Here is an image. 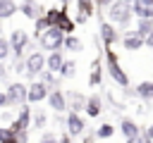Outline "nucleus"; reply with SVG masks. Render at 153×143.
Listing matches in <instances>:
<instances>
[{"mask_svg": "<svg viewBox=\"0 0 153 143\" xmlns=\"http://www.w3.org/2000/svg\"><path fill=\"white\" fill-rule=\"evenodd\" d=\"M0 107H7V98H5V91H0Z\"/></svg>", "mask_w": 153, "mask_h": 143, "instance_id": "41", "label": "nucleus"}, {"mask_svg": "<svg viewBox=\"0 0 153 143\" xmlns=\"http://www.w3.org/2000/svg\"><path fill=\"white\" fill-rule=\"evenodd\" d=\"M115 131H117V129H115V126H112L110 122H103V124H100V126H98V129H96L93 133H96V138L105 141V138H112V136H115Z\"/></svg>", "mask_w": 153, "mask_h": 143, "instance_id": "27", "label": "nucleus"}, {"mask_svg": "<svg viewBox=\"0 0 153 143\" xmlns=\"http://www.w3.org/2000/svg\"><path fill=\"white\" fill-rule=\"evenodd\" d=\"M45 100H48V105H50V110H53L55 114H65V112H67V98H65V91H60V88H50Z\"/></svg>", "mask_w": 153, "mask_h": 143, "instance_id": "12", "label": "nucleus"}, {"mask_svg": "<svg viewBox=\"0 0 153 143\" xmlns=\"http://www.w3.org/2000/svg\"><path fill=\"white\" fill-rule=\"evenodd\" d=\"M65 131H67L72 138L84 136V133H86V119H84L79 112H67V117H65Z\"/></svg>", "mask_w": 153, "mask_h": 143, "instance_id": "7", "label": "nucleus"}, {"mask_svg": "<svg viewBox=\"0 0 153 143\" xmlns=\"http://www.w3.org/2000/svg\"><path fill=\"white\" fill-rule=\"evenodd\" d=\"M0 31H2V19H0Z\"/></svg>", "mask_w": 153, "mask_h": 143, "instance_id": "46", "label": "nucleus"}, {"mask_svg": "<svg viewBox=\"0 0 153 143\" xmlns=\"http://www.w3.org/2000/svg\"><path fill=\"white\" fill-rule=\"evenodd\" d=\"M84 112H86V117H100V112H103V98L98 95V93H93V95H86V107H84Z\"/></svg>", "mask_w": 153, "mask_h": 143, "instance_id": "16", "label": "nucleus"}, {"mask_svg": "<svg viewBox=\"0 0 153 143\" xmlns=\"http://www.w3.org/2000/svg\"><path fill=\"white\" fill-rule=\"evenodd\" d=\"M120 43H122V48H124V50H129V52H139L141 48H146V45H143V38H141L134 29H129V31L120 33Z\"/></svg>", "mask_w": 153, "mask_h": 143, "instance_id": "11", "label": "nucleus"}, {"mask_svg": "<svg viewBox=\"0 0 153 143\" xmlns=\"http://www.w3.org/2000/svg\"><path fill=\"white\" fill-rule=\"evenodd\" d=\"M45 124H48V114H45V112L31 114V126H33V129H45Z\"/></svg>", "mask_w": 153, "mask_h": 143, "instance_id": "29", "label": "nucleus"}, {"mask_svg": "<svg viewBox=\"0 0 153 143\" xmlns=\"http://www.w3.org/2000/svg\"><path fill=\"white\" fill-rule=\"evenodd\" d=\"M43 17H45L48 26H55V24H57V17H60V7H48Z\"/></svg>", "mask_w": 153, "mask_h": 143, "instance_id": "30", "label": "nucleus"}, {"mask_svg": "<svg viewBox=\"0 0 153 143\" xmlns=\"http://www.w3.org/2000/svg\"><path fill=\"white\" fill-rule=\"evenodd\" d=\"M76 2V14H84L86 19L96 14V0H74Z\"/></svg>", "mask_w": 153, "mask_h": 143, "instance_id": "23", "label": "nucleus"}, {"mask_svg": "<svg viewBox=\"0 0 153 143\" xmlns=\"http://www.w3.org/2000/svg\"><path fill=\"white\" fill-rule=\"evenodd\" d=\"M62 50H67V52H81L84 50V43H81V38L76 33H67L65 36V43H62Z\"/></svg>", "mask_w": 153, "mask_h": 143, "instance_id": "21", "label": "nucleus"}, {"mask_svg": "<svg viewBox=\"0 0 153 143\" xmlns=\"http://www.w3.org/2000/svg\"><path fill=\"white\" fill-rule=\"evenodd\" d=\"M120 133L124 136V141H131V138H136V136L141 133V126H139L134 119L122 117V119H120Z\"/></svg>", "mask_w": 153, "mask_h": 143, "instance_id": "15", "label": "nucleus"}, {"mask_svg": "<svg viewBox=\"0 0 153 143\" xmlns=\"http://www.w3.org/2000/svg\"><path fill=\"white\" fill-rule=\"evenodd\" d=\"M103 83V62L96 57L93 62H91V74H88V86L91 88H96V86H100Z\"/></svg>", "mask_w": 153, "mask_h": 143, "instance_id": "18", "label": "nucleus"}, {"mask_svg": "<svg viewBox=\"0 0 153 143\" xmlns=\"http://www.w3.org/2000/svg\"><path fill=\"white\" fill-rule=\"evenodd\" d=\"M98 38H100V43H103L105 48H112V45L120 43V31H117L115 24H110V21L103 19L100 26H98Z\"/></svg>", "mask_w": 153, "mask_h": 143, "instance_id": "8", "label": "nucleus"}, {"mask_svg": "<svg viewBox=\"0 0 153 143\" xmlns=\"http://www.w3.org/2000/svg\"><path fill=\"white\" fill-rule=\"evenodd\" d=\"M74 74H76V62L65 57V62H62V67H60L57 76H60V79H74Z\"/></svg>", "mask_w": 153, "mask_h": 143, "instance_id": "24", "label": "nucleus"}, {"mask_svg": "<svg viewBox=\"0 0 153 143\" xmlns=\"http://www.w3.org/2000/svg\"><path fill=\"white\" fill-rule=\"evenodd\" d=\"M57 2H60V5H62V7H67V5H69V2H72V0H57Z\"/></svg>", "mask_w": 153, "mask_h": 143, "instance_id": "43", "label": "nucleus"}, {"mask_svg": "<svg viewBox=\"0 0 153 143\" xmlns=\"http://www.w3.org/2000/svg\"><path fill=\"white\" fill-rule=\"evenodd\" d=\"M103 52H105V72L110 74V79H112L120 88H129V76H127V72L122 69L117 52H115L112 48H105Z\"/></svg>", "mask_w": 153, "mask_h": 143, "instance_id": "1", "label": "nucleus"}, {"mask_svg": "<svg viewBox=\"0 0 153 143\" xmlns=\"http://www.w3.org/2000/svg\"><path fill=\"white\" fill-rule=\"evenodd\" d=\"M48 86L38 79V81H31L29 83V93H26V102L29 105H38V102H43L45 98H48Z\"/></svg>", "mask_w": 153, "mask_h": 143, "instance_id": "10", "label": "nucleus"}, {"mask_svg": "<svg viewBox=\"0 0 153 143\" xmlns=\"http://www.w3.org/2000/svg\"><path fill=\"white\" fill-rule=\"evenodd\" d=\"M38 79H41L48 88H60V76L53 74V72H48V69H43V72L38 74Z\"/></svg>", "mask_w": 153, "mask_h": 143, "instance_id": "26", "label": "nucleus"}, {"mask_svg": "<svg viewBox=\"0 0 153 143\" xmlns=\"http://www.w3.org/2000/svg\"><path fill=\"white\" fill-rule=\"evenodd\" d=\"M19 12L26 17V19H38V17H43L45 14V7L38 2V0H22L19 2Z\"/></svg>", "mask_w": 153, "mask_h": 143, "instance_id": "13", "label": "nucleus"}, {"mask_svg": "<svg viewBox=\"0 0 153 143\" xmlns=\"http://www.w3.org/2000/svg\"><path fill=\"white\" fill-rule=\"evenodd\" d=\"M38 45L41 50H48V52H55V50H62V43H65V33L57 29V26H48L38 38Z\"/></svg>", "mask_w": 153, "mask_h": 143, "instance_id": "3", "label": "nucleus"}, {"mask_svg": "<svg viewBox=\"0 0 153 143\" xmlns=\"http://www.w3.org/2000/svg\"><path fill=\"white\" fill-rule=\"evenodd\" d=\"M65 98H67V110L69 112H81L86 107V95L79 93V91H67Z\"/></svg>", "mask_w": 153, "mask_h": 143, "instance_id": "14", "label": "nucleus"}, {"mask_svg": "<svg viewBox=\"0 0 153 143\" xmlns=\"http://www.w3.org/2000/svg\"><path fill=\"white\" fill-rule=\"evenodd\" d=\"M48 29V21H45V17H38V19H33V36L38 38L43 31Z\"/></svg>", "mask_w": 153, "mask_h": 143, "instance_id": "31", "label": "nucleus"}, {"mask_svg": "<svg viewBox=\"0 0 153 143\" xmlns=\"http://www.w3.org/2000/svg\"><path fill=\"white\" fill-rule=\"evenodd\" d=\"M0 143H19V141H17V136H10V138H5V141H0Z\"/></svg>", "mask_w": 153, "mask_h": 143, "instance_id": "42", "label": "nucleus"}, {"mask_svg": "<svg viewBox=\"0 0 153 143\" xmlns=\"http://www.w3.org/2000/svg\"><path fill=\"white\" fill-rule=\"evenodd\" d=\"M57 138H60V143H72V136H69L67 131H62V133H60Z\"/></svg>", "mask_w": 153, "mask_h": 143, "instance_id": "37", "label": "nucleus"}, {"mask_svg": "<svg viewBox=\"0 0 153 143\" xmlns=\"http://www.w3.org/2000/svg\"><path fill=\"white\" fill-rule=\"evenodd\" d=\"M43 69H45V52H41V50L29 52L26 60H24V76L26 79H36Z\"/></svg>", "mask_w": 153, "mask_h": 143, "instance_id": "5", "label": "nucleus"}, {"mask_svg": "<svg viewBox=\"0 0 153 143\" xmlns=\"http://www.w3.org/2000/svg\"><path fill=\"white\" fill-rule=\"evenodd\" d=\"M131 10H134V17H136V19H153V5L131 2Z\"/></svg>", "mask_w": 153, "mask_h": 143, "instance_id": "25", "label": "nucleus"}, {"mask_svg": "<svg viewBox=\"0 0 153 143\" xmlns=\"http://www.w3.org/2000/svg\"><path fill=\"white\" fill-rule=\"evenodd\" d=\"M136 143H153V141H151V138H148V136L143 133V129H141V133L136 136Z\"/></svg>", "mask_w": 153, "mask_h": 143, "instance_id": "36", "label": "nucleus"}, {"mask_svg": "<svg viewBox=\"0 0 153 143\" xmlns=\"http://www.w3.org/2000/svg\"><path fill=\"white\" fill-rule=\"evenodd\" d=\"M38 143H60V138H57V133H53V131H45V133H41Z\"/></svg>", "mask_w": 153, "mask_h": 143, "instance_id": "33", "label": "nucleus"}, {"mask_svg": "<svg viewBox=\"0 0 153 143\" xmlns=\"http://www.w3.org/2000/svg\"><path fill=\"white\" fill-rule=\"evenodd\" d=\"M10 55H12V50H10V41L0 36V62H5Z\"/></svg>", "mask_w": 153, "mask_h": 143, "instance_id": "32", "label": "nucleus"}, {"mask_svg": "<svg viewBox=\"0 0 153 143\" xmlns=\"http://www.w3.org/2000/svg\"><path fill=\"white\" fill-rule=\"evenodd\" d=\"M62 62H65V55H62L60 50H55V52H48V55H45V69H48V72H53V74H57V72H60Z\"/></svg>", "mask_w": 153, "mask_h": 143, "instance_id": "19", "label": "nucleus"}, {"mask_svg": "<svg viewBox=\"0 0 153 143\" xmlns=\"http://www.w3.org/2000/svg\"><path fill=\"white\" fill-rule=\"evenodd\" d=\"M122 2H129V5H131V2H134V0H122Z\"/></svg>", "mask_w": 153, "mask_h": 143, "instance_id": "45", "label": "nucleus"}, {"mask_svg": "<svg viewBox=\"0 0 153 143\" xmlns=\"http://www.w3.org/2000/svg\"><path fill=\"white\" fill-rule=\"evenodd\" d=\"M81 143H96V133L91 131V133H84V141Z\"/></svg>", "mask_w": 153, "mask_h": 143, "instance_id": "38", "label": "nucleus"}, {"mask_svg": "<svg viewBox=\"0 0 153 143\" xmlns=\"http://www.w3.org/2000/svg\"><path fill=\"white\" fill-rule=\"evenodd\" d=\"M124 143H136V138H131V141H124Z\"/></svg>", "mask_w": 153, "mask_h": 143, "instance_id": "44", "label": "nucleus"}, {"mask_svg": "<svg viewBox=\"0 0 153 143\" xmlns=\"http://www.w3.org/2000/svg\"><path fill=\"white\" fill-rule=\"evenodd\" d=\"M134 31H136L141 38H146V36L153 31V19H136V26H134Z\"/></svg>", "mask_w": 153, "mask_h": 143, "instance_id": "28", "label": "nucleus"}, {"mask_svg": "<svg viewBox=\"0 0 153 143\" xmlns=\"http://www.w3.org/2000/svg\"><path fill=\"white\" fill-rule=\"evenodd\" d=\"M10 136H14L12 129H10V126H0V141H5V138H10Z\"/></svg>", "mask_w": 153, "mask_h": 143, "instance_id": "34", "label": "nucleus"}, {"mask_svg": "<svg viewBox=\"0 0 153 143\" xmlns=\"http://www.w3.org/2000/svg\"><path fill=\"white\" fill-rule=\"evenodd\" d=\"M10 50H12V55L14 57H22L24 52H26V48H29V43H31V38H29V33L24 31V29H14L12 33H10Z\"/></svg>", "mask_w": 153, "mask_h": 143, "instance_id": "6", "label": "nucleus"}, {"mask_svg": "<svg viewBox=\"0 0 153 143\" xmlns=\"http://www.w3.org/2000/svg\"><path fill=\"white\" fill-rule=\"evenodd\" d=\"M31 107H29V102L26 105H22L19 107V114L10 122V129H12V133H19V131H29L31 129Z\"/></svg>", "mask_w": 153, "mask_h": 143, "instance_id": "9", "label": "nucleus"}, {"mask_svg": "<svg viewBox=\"0 0 153 143\" xmlns=\"http://www.w3.org/2000/svg\"><path fill=\"white\" fill-rule=\"evenodd\" d=\"M5 76H7V64H5V62H0V81H2Z\"/></svg>", "mask_w": 153, "mask_h": 143, "instance_id": "39", "label": "nucleus"}, {"mask_svg": "<svg viewBox=\"0 0 153 143\" xmlns=\"http://www.w3.org/2000/svg\"><path fill=\"white\" fill-rule=\"evenodd\" d=\"M17 12H19V5L14 0H0V19L2 21L10 19V17H14Z\"/></svg>", "mask_w": 153, "mask_h": 143, "instance_id": "22", "label": "nucleus"}, {"mask_svg": "<svg viewBox=\"0 0 153 143\" xmlns=\"http://www.w3.org/2000/svg\"><path fill=\"white\" fill-rule=\"evenodd\" d=\"M65 36L67 33H74V29H76V24H74V19L69 17V12H67V7H62L60 5V17H57V24H55Z\"/></svg>", "mask_w": 153, "mask_h": 143, "instance_id": "17", "label": "nucleus"}, {"mask_svg": "<svg viewBox=\"0 0 153 143\" xmlns=\"http://www.w3.org/2000/svg\"><path fill=\"white\" fill-rule=\"evenodd\" d=\"M26 93H29V86H26V83L12 81V83L5 88L7 107H22V105H26Z\"/></svg>", "mask_w": 153, "mask_h": 143, "instance_id": "4", "label": "nucleus"}, {"mask_svg": "<svg viewBox=\"0 0 153 143\" xmlns=\"http://www.w3.org/2000/svg\"><path fill=\"white\" fill-rule=\"evenodd\" d=\"M105 10H108V21L115 24V26H124V29H127V26L131 24V19H134V10H131L129 2L115 0V2L108 5Z\"/></svg>", "mask_w": 153, "mask_h": 143, "instance_id": "2", "label": "nucleus"}, {"mask_svg": "<svg viewBox=\"0 0 153 143\" xmlns=\"http://www.w3.org/2000/svg\"><path fill=\"white\" fill-rule=\"evenodd\" d=\"M134 93H136V98H141L143 102H151V100H153V81H141V83H136V86H134Z\"/></svg>", "mask_w": 153, "mask_h": 143, "instance_id": "20", "label": "nucleus"}, {"mask_svg": "<svg viewBox=\"0 0 153 143\" xmlns=\"http://www.w3.org/2000/svg\"><path fill=\"white\" fill-rule=\"evenodd\" d=\"M143 133H146V136L153 141V124H151V126H146V129H143Z\"/></svg>", "mask_w": 153, "mask_h": 143, "instance_id": "40", "label": "nucleus"}, {"mask_svg": "<svg viewBox=\"0 0 153 143\" xmlns=\"http://www.w3.org/2000/svg\"><path fill=\"white\" fill-rule=\"evenodd\" d=\"M14 136H17L19 143H29V131H19V133H14Z\"/></svg>", "mask_w": 153, "mask_h": 143, "instance_id": "35", "label": "nucleus"}]
</instances>
